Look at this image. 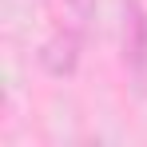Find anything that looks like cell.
<instances>
[{"label": "cell", "instance_id": "1", "mask_svg": "<svg viewBox=\"0 0 147 147\" xmlns=\"http://www.w3.org/2000/svg\"><path fill=\"white\" fill-rule=\"evenodd\" d=\"M123 64L135 80V92L147 96V8L139 0L123 4Z\"/></svg>", "mask_w": 147, "mask_h": 147}, {"label": "cell", "instance_id": "2", "mask_svg": "<svg viewBox=\"0 0 147 147\" xmlns=\"http://www.w3.org/2000/svg\"><path fill=\"white\" fill-rule=\"evenodd\" d=\"M40 64H44L52 76H72L76 64H80V40H76L72 32L52 36L48 44H44V52H40Z\"/></svg>", "mask_w": 147, "mask_h": 147}, {"label": "cell", "instance_id": "3", "mask_svg": "<svg viewBox=\"0 0 147 147\" xmlns=\"http://www.w3.org/2000/svg\"><path fill=\"white\" fill-rule=\"evenodd\" d=\"M72 8H80V12H88V0H68Z\"/></svg>", "mask_w": 147, "mask_h": 147}]
</instances>
